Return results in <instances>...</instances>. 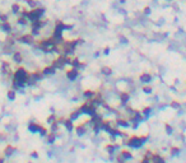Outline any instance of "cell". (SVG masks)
Returning <instances> with one entry per match:
<instances>
[{"instance_id":"1","label":"cell","mask_w":186,"mask_h":163,"mask_svg":"<svg viewBox=\"0 0 186 163\" xmlns=\"http://www.w3.org/2000/svg\"><path fill=\"white\" fill-rule=\"evenodd\" d=\"M147 140H148V135H131L126 139L125 144L131 149H140L147 143Z\"/></svg>"},{"instance_id":"29","label":"cell","mask_w":186,"mask_h":163,"mask_svg":"<svg viewBox=\"0 0 186 163\" xmlns=\"http://www.w3.org/2000/svg\"><path fill=\"white\" fill-rule=\"evenodd\" d=\"M31 157H33V158H38V153L34 150V152H32L31 153Z\"/></svg>"},{"instance_id":"23","label":"cell","mask_w":186,"mask_h":163,"mask_svg":"<svg viewBox=\"0 0 186 163\" xmlns=\"http://www.w3.org/2000/svg\"><path fill=\"white\" fill-rule=\"evenodd\" d=\"M38 134H40L41 136H47V134H49V130H47L45 126H42V125H41V127H40V131H38Z\"/></svg>"},{"instance_id":"3","label":"cell","mask_w":186,"mask_h":163,"mask_svg":"<svg viewBox=\"0 0 186 163\" xmlns=\"http://www.w3.org/2000/svg\"><path fill=\"white\" fill-rule=\"evenodd\" d=\"M115 126L122 127V129H128V127H130V121H129L128 118H117V120L115 121Z\"/></svg>"},{"instance_id":"4","label":"cell","mask_w":186,"mask_h":163,"mask_svg":"<svg viewBox=\"0 0 186 163\" xmlns=\"http://www.w3.org/2000/svg\"><path fill=\"white\" fill-rule=\"evenodd\" d=\"M119 98H120L121 106H124V107H125V106L129 103V101H130V94H129L128 92H121V93L119 94Z\"/></svg>"},{"instance_id":"9","label":"cell","mask_w":186,"mask_h":163,"mask_svg":"<svg viewBox=\"0 0 186 163\" xmlns=\"http://www.w3.org/2000/svg\"><path fill=\"white\" fill-rule=\"evenodd\" d=\"M63 125L65 126V129L68 130V131H70V133H72L73 130H74V127H75V125H74V121H72L69 117H68V118H64V121H63Z\"/></svg>"},{"instance_id":"21","label":"cell","mask_w":186,"mask_h":163,"mask_svg":"<svg viewBox=\"0 0 186 163\" xmlns=\"http://www.w3.org/2000/svg\"><path fill=\"white\" fill-rule=\"evenodd\" d=\"M27 5L31 9H34V8H38V1H36V0H27Z\"/></svg>"},{"instance_id":"17","label":"cell","mask_w":186,"mask_h":163,"mask_svg":"<svg viewBox=\"0 0 186 163\" xmlns=\"http://www.w3.org/2000/svg\"><path fill=\"white\" fill-rule=\"evenodd\" d=\"M112 69L110 66H102L101 68V74H103V75H106V76H110V75H112Z\"/></svg>"},{"instance_id":"11","label":"cell","mask_w":186,"mask_h":163,"mask_svg":"<svg viewBox=\"0 0 186 163\" xmlns=\"http://www.w3.org/2000/svg\"><path fill=\"white\" fill-rule=\"evenodd\" d=\"M82 115H83V114H82V111H80V110H79V107H78L76 110H74V111H72V112H70L69 118H70V120H72V121H74V122H75V121L78 120V118L80 117Z\"/></svg>"},{"instance_id":"15","label":"cell","mask_w":186,"mask_h":163,"mask_svg":"<svg viewBox=\"0 0 186 163\" xmlns=\"http://www.w3.org/2000/svg\"><path fill=\"white\" fill-rule=\"evenodd\" d=\"M94 94H96V92H93L91 89H87V91L83 92V97L85 98V101H91L94 97Z\"/></svg>"},{"instance_id":"7","label":"cell","mask_w":186,"mask_h":163,"mask_svg":"<svg viewBox=\"0 0 186 163\" xmlns=\"http://www.w3.org/2000/svg\"><path fill=\"white\" fill-rule=\"evenodd\" d=\"M70 66L80 70V69H83V68L85 66V63H80L78 57H72V61H70Z\"/></svg>"},{"instance_id":"20","label":"cell","mask_w":186,"mask_h":163,"mask_svg":"<svg viewBox=\"0 0 186 163\" xmlns=\"http://www.w3.org/2000/svg\"><path fill=\"white\" fill-rule=\"evenodd\" d=\"M141 91H143L145 94H150V93L153 92V88L150 87L149 84H144V85H143V88H141Z\"/></svg>"},{"instance_id":"2","label":"cell","mask_w":186,"mask_h":163,"mask_svg":"<svg viewBox=\"0 0 186 163\" xmlns=\"http://www.w3.org/2000/svg\"><path fill=\"white\" fill-rule=\"evenodd\" d=\"M65 75H66V78L69 79L70 82H74L78 79V76H79V69H75V68H72L70 70H68V72L65 73Z\"/></svg>"},{"instance_id":"16","label":"cell","mask_w":186,"mask_h":163,"mask_svg":"<svg viewBox=\"0 0 186 163\" xmlns=\"http://www.w3.org/2000/svg\"><path fill=\"white\" fill-rule=\"evenodd\" d=\"M141 115L144 116V118H148L149 116H150V114H152V107L150 106H145L143 110H141Z\"/></svg>"},{"instance_id":"27","label":"cell","mask_w":186,"mask_h":163,"mask_svg":"<svg viewBox=\"0 0 186 163\" xmlns=\"http://www.w3.org/2000/svg\"><path fill=\"white\" fill-rule=\"evenodd\" d=\"M150 11H152V9H150L149 7H145V8H144V10H143V13L145 14V16H149Z\"/></svg>"},{"instance_id":"5","label":"cell","mask_w":186,"mask_h":163,"mask_svg":"<svg viewBox=\"0 0 186 163\" xmlns=\"http://www.w3.org/2000/svg\"><path fill=\"white\" fill-rule=\"evenodd\" d=\"M152 79H153V76L149 73H141L139 75V82L143 83V84H149L152 82Z\"/></svg>"},{"instance_id":"28","label":"cell","mask_w":186,"mask_h":163,"mask_svg":"<svg viewBox=\"0 0 186 163\" xmlns=\"http://www.w3.org/2000/svg\"><path fill=\"white\" fill-rule=\"evenodd\" d=\"M120 41H121L122 43H128V38H125L124 36H121V37H120Z\"/></svg>"},{"instance_id":"31","label":"cell","mask_w":186,"mask_h":163,"mask_svg":"<svg viewBox=\"0 0 186 163\" xmlns=\"http://www.w3.org/2000/svg\"><path fill=\"white\" fill-rule=\"evenodd\" d=\"M125 163H126V162H125Z\"/></svg>"},{"instance_id":"13","label":"cell","mask_w":186,"mask_h":163,"mask_svg":"<svg viewBox=\"0 0 186 163\" xmlns=\"http://www.w3.org/2000/svg\"><path fill=\"white\" fill-rule=\"evenodd\" d=\"M152 163H166V159L161 156V154L157 153H153L152 156Z\"/></svg>"},{"instance_id":"26","label":"cell","mask_w":186,"mask_h":163,"mask_svg":"<svg viewBox=\"0 0 186 163\" xmlns=\"http://www.w3.org/2000/svg\"><path fill=\"white\" fill-rule=\"evenodd\" d=\"M110 51H111V49H110V47H105V49H103V51H102V54L103 55H106V56H107V55H110Z\"/></svg>"},{"instance_id":"8","label":"cell","mask_w":186,"mask_h":163,"mask_svg":"<svg viewBox=\"0 0 186 163\" xmlns=\"http://www.w3.org/2000/svg\"><path fill=\"white\" fill-rule=\"evenodd\" d=\"M56 70H57V69H56L54 65H49V66H45L42 69V74H43V75H55Z\"/></svg>"},{"instance_id":"22","label":"cell","mask_w":186,"mask_h":163,"mask_svg":"<svg viewBox=\"0 0 186 163\" xmlns=\"http://www.w3.org/2000/svg\"><path fill=\"white\" fill-rule=\"evenodd\" d=\"M164 131H166L167 135H172L173 134V127L170 125V124H166L164 125Z\"/></svg>"},{"instance_id":"25","label":"cell","mask_w":186,"mask_h":163,"mask_svg":"<svg viewBox=\"0 0 186 163\" xmlns=\"http://www.w3.org/2000/svg\"><path fill=\"white\" fill-rule=\"evenodd\" d=\"M171 107L172 108H180V103L176 102V101H172V102H171Z\"/></svg>"},{"instance_id":"24","label":"cell","mask_w":186,"mask_h":163,"mask_svg":"<svg viewBox=\"0 0 186 163\" xmlns=\"http://www.w3.org/2000/svg\"><path fill=\"white\" fill-rule=\"evenodd\" d=\"M56 120H57V117H56V115L52 114V115H50V116H49V118H47V122H49V124H52V122H55Z\"/></svg>"},{"instance_id":"30","label":"cell","mask_w":186,"mask_h":163,"mask_svg":"<svg viewBox=\"0 0 186 163\" xmlns=\"http://www.w3.org/2000/svg\"><path fill=\"white\" fill-rule=\"evenodd\" d=\"M167 1H173V0H167Z\"/></svg>"},{"instance_id":"18","label":"cell","mask_w":186,"mask_h":163,"mask_svg":"<svg viewBox=\"0 0 186 163\" xmlns=\"http://www.w3.org/2000/svg\"><path fill=\"white\" fill-rule=\"evenodd\" d=\"M46 138H47V143H49V144H54L55 140H56V133H49Z\"/></svg>"},{"instance_id":"6","label":"cell","mask_w":186,"mask_h":163,"mask_svg":"<svg viewBox=\"0 0 186 163\" xmlns=\"http://www.w3.org/2000/svg\"><path fill=\"white\" fill-rule=\"evenodd\" d=\"M74 130H75V134L78 136H83L87 133V125L85 124H79V125H76L74 127Z\"/></svg>"},{"instance_id":"19","label":"cell","mask_w":186,"mask_h":163,"mask_svg":"<svg viewBox=\"0 0 186 163\" xmlns=\"http://www.w3.org/2000/svg\"><path fill=\"white\" fill-rule=\"evenodd\" d=\"M180 152H181V150H180L179 147H171V149H170V154L172 157H177L180 154Z\"/></svg>"},{"instance_id":"10","label":"cell","mask_w":186,"mask_h":163,"mask_svg":"<svg viewBox=\"0 0 186 163\" xmlns=\"http://www.w3.org/2000/svg\"><path fill=\"white\" fill-rule=\"evenodd\" d=\"M117 149H119V145H116V144H106V147H105V150L110 156H114Z\"/></svg>"},{"instance_id":"12","label":"cell","mask_w":186,"mask_h":163,"mask_svg":"<svg viewBox=\"0 0 186 163\" xmlns=\"http://www.w3.org/2000/svg\"><path fill=\"white\" fill-rule=\"evenodd\" d=\"M120 156L124 158V161H130V159H133V153L130 152V150H128V149H122L120 152Z\"/></svg>"},{"instance_id":"14","label":"cell","mask_w":186,"mask_h":163,"mask_svg":"<svg viewBox=\"0 0 186 163\" xmlns=\"http://www.w3.org/2000/svg\"><path fill=\"white\" fill-rule=\"evenodd\" d=\"M40 127H41V125L40 124H37V122H29V125H28V129H29V131L31 133H38L40 131Z\"/></svg>"}]
</instances>
